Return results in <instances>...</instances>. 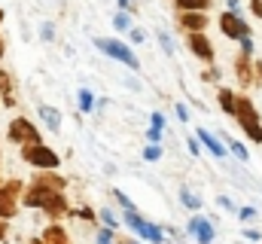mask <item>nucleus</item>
Returning a JSON list of instances; mask_svg holds the SVG:
<instances>
[{
  "label": "nucleus",
  "mask_w": 262,
  "mask_h": 244,
  "mask_svg": "<svg viewBox=\"0 0 262 244\" xmlns=\"http://www.w3.org/2000/svg\"><path fill=\"white\" fill-rule=\"evenodd\" d=\"M98 244H113V235L110 232H98Z\"/></svg>",
  "instance_id": "obj_26"
},
{
  "label": "nucleus",
  "mask_w": 262,
  "mask_h": 244,
  "mask_svg": "<svg viewBox=\"0 0 262 244\" xmlns=\"http://www.w3.org/2000/svg\"><path fill=\"white\" fill-rule=\"evenodd\" d=\"M79 107L82 110H92V92H85V89L79 92Z\"/></svg>",
  "instance_id": "obj_20"
},
{
  "label": "nucleus",
  "mask_w": 262,
  "mask_h": 244,
  "mask_svg": "<svg viewBox=\"0 0 262 244\" xmlns=\"http://www.w3.org/2000/svg\"><path fill=\"white\" fill-rule=\"evenodd\" d=\"M198 140H201V144H204V147H207L213 156H226V147H223V144H220V140H216L210 131H204V128H201V131H198Z\"/></svg>",
  "instance_id": "obj_11"
},
{
  "label": "nucleus",
  "mask_w": 262,
  "mask_h": 244,
  "mask_svg": "<svg viewBox=\"0 0 262 244\" xmlns=\"http://www.w3.org/2000/svg\"><path fill=\"white\" fill-rule=\"evenodd\" d=\"M220 28H223V34L229 37V40H244L247 34H250V28L235 15V12H223V18H220Z\"/></svg>",
  "instance_id": "obj_6"
},
{
  "label": "nucleus",
  "mask_w": 262,
  "mask_h": 244,
  "mask_svg": "<svg viewBox=\"0 0 262 244\" xmlns=\"http://www.w3.org/2000/svg\"><path fill=\"white\" fill-rule=\"evenodd\" d=\"M21 183L9 180L6 186H0V217H15V195H18Z\"/></svg>",
  "instance_id": "obj_7"
},
{
  "label": "nucleus",
  "mask_w": 262,
  "mask_h": 244,
  "mask_svg": "<svg viewBox=\"0 0 262 244\" xmlns=\"http://www.w3.org/2000/svg\"><path fill=\"white\" fill-rule=\"evenodd\" d=\"M177 6H180L183 12H201V9L210 6V0H177Z\"/></svg>",
  "instance_id": "obj_17"
},
{
  "label": "nucleus",
  "mask_w": 262,
  "mask_h": 244,
  "mask_svg": "<svg viewBox=\"0 0 262 244\" xmlns=\"http://www.w3.org/2000/svg\"><path fill=\"white\" fill-rule=\"evenodd\" d=\"M159 156H162V150H159V147H149V150L143 153V159H146V162H152V159H159Z\"/></svg>",
  "instance_id": "obj_23"
},
{
  "label": "nucleus",
  "mask_w": 262,
  "mask_h": 244,
  "mask_svg": "<svg viewBox=\"0 0 262 244\" xmlns=\"http://www.w3.org/2000/svg\"><path fill=\"white\" fill-rule=\"evenodd\" d=\"M43 244H70V238H67V232L61 226H49L43 232Z\"/></svg>",
  "instance_id": "obj_12"
},
{
  "label": "nucleus",
  "mask_w": 262,
  "mask_h": 244,
  "mask_svg": "<svg viewBox=\"0 0 262 244\" xmlns=\"http://www.w3.org/2000/svg\"><path fill=\"white\" fill-rule=\"evenodd\" d=\"M25 205H28V208H43L49 217H61L67 211V201H64L61 192L46 189V186H37V183H31V189H28V195H25Z\"/></svg>",
  "instance_id": "obj_1"
},
{
  "label": "nucleus",
  "mask_w": 262,
  "mask_h": 244,
  "mask_svg": "<svg viewBox=\"0 0 262 244\" xmlns=\"http://www.w3.org/2000/svg\"><path fill=\"white\" fill-rule=\"evenodd\" d=\"M0 22H3V9H0Z\"/></svg>",
  "instance_id": "obj_34"
},
{
  "label": "nucleus",
  "mask_w": 262,
  "mask_h": 244,
  "mask_svg": "<svg viewBox=\"0 0 262 244\" xmlns=\"http://www.w3.org/2000/svg\"><path fill=\"white\" fill-rule=\"evenodd\" d=\"M95 46L104 52V55H110V58H116V61H122V64H128L131 70H140V64H137V58H134V52L131 49H125L119 40H95Z\"/></svg>",
  "instance_id": "obj_4"
},
{
  "label": "nucleus",
  "mask_w": 262,
  "mask_h": 244,
  "mask_svg": "<svg viewBox=\"0 0 262 244\" xmlns=\"http://www.w3.org/2000/svg\"><path fill=\"white\" fill-rule=\"evenodd\" d=\"M31 244H43V238H34V241H31Z\"/></svg>",
  "instance_id": "obj_32"
},
{
  "label": "nucleus",
  "mask_w": 262,
  "mask_h": 244,
  "mask_svg": "<svg viewBox=\"0 0 262 244\" xmlns=\"http://www.w3.org/2000/svg\"><path fill=\"white\" fill-rule=\"evenodd\" d=\"M3 238H6V223L0 220V241H3Z\"/></svg>",
  "instance_id": "obj_31"
},
{
  "label": "nucleus",
  "mask_w": 262,
  "mask_h": 244,
  "mask_svg": "<svg viewBox=\"0 0 262 244\" xmlns=\"http://www.w3.org/2000/svg\"><path fill=\"white\" fill-rule=\"evenodd\" d=\"M235 70H238V79H241L244 86H250V79H253V76H250V64H247V55H241V58L235 61Z\"/></svg>",
  "instance_id": "obj_16"
},
{
  "label": "nucleus",
  "mask_w": 262,
  "mask_h": 244,
  "mask_svg": "<svg viewBox=\"0 0 262 244\" xmlns=\"http://www.w3.org/2000/svg\"><path fill=\"white\" fill-rule=\"evenodd\" d=\"M204 79H207V83H216V79H220V70H207Z\"/></svg>",
  "instance_id": "obj_28"
},
{
  "label": "nucleus",
  "mask_w": 262,
  "mask_h": 244,
  "mask_svg": "<svg viewBox=\"0 0 262 244\" xmlns=\"http://www.w3.org/2000/svg\"><path fill=\"white\" fill-rule=\"evenodd\" d=\"M250 9H253L256 18H262V0H250Z\"/></svg>",
  "instance_id": "obj_25"
},
{
  "label": "nucleus",
  "mask_w": 262,
  "mask_h": 244,
  "mask_svg": "<svg viewBox=\"0 0 262 244\" xmlns=\"http://www.w3.org/2000/svg\"><path fill=\"white\" fill-rule=\"evenodd\" d=\"M180 25H183V28H189L192 34H198V31L207 25V18H204L201 12H183V15H180Z\"/></svg>",
  "instance_id": "obj_10"
},
{
  "label": "nucleus",
  "mask_w": 262,
  "mask_h": 244,
  "mask_svg": "<svg viewBox=\"0 0 262 244\" xmlns=\"http://www.w3.org/2000/svg\"><path fill=\"white\" fill-rule=\"evenodd\" d=\"M159 40H162V46H165L168 52H174V46H171V37H168V34H159Z\"/></svg>",
  "instance_id": "obj_27"
},
{
  "label": "nucleus",
  "mask_w": 262,
  "mask_h": 244,
  "mask_svg": "<svg viewBox=\"0 0 262 244\" xmlns=\"http://www.w3.org/2000/svg\"><path fill=\"white\" fill-rule=\"evenodd\" d=\"M162 122H165V119H162V116L156 113V116H152V128H159V131H162Z\"/></svg>",
  "instance_id": "obj_29"
},
{
  "label": "nucleus",
  "mask_w": 262,
  "mask_h": 244,
  "mask_svg": "<svg viewBox=\"0 0 262 244\" xmlns=\"http://www.w3.org/2000/svg\"><path fill=\"white\" fill-rule=\"evenodd\" d=\"M37 186H46V189H55V192H61L64 189V180L58 177V174H43V177H37Z\"/></svg>",
  "instance_id": "obj_15"
},
{
  "label": "nucleus",
  "mask_w": 262,
  "mask_h": 244,
  "mask_svg": "<svg viewBox=\"0 0 262 244\" xmlns=\"http://www.w3.org/2000/svg\"><path fill=\"white\" fill-rule=\"evenodd\" d=\"M40 116L46 119L49 128H58V122H61V113H58V110H52V107H40Z\"/></svg>",
  "instance_id": "obj_18"
},
{
  "label": "nucleus",
  "mask_w": 262,
  "mask_h": 244,
  "mask_svg": "<svg viewBox=\"0 0 262 244\" xmlns=\"http://www.w3.org/2000/svg\"><path fill=\"white\" fill-rule=\"evenodd\" d=\"M256 83L262 86V61H256Z\"/></svg>",
  "instance_id": "obj_30"
},
{
  "label": "nucleus",
  "mask_w": 262,
  "mask_h": 244,
  "mask_svg": "<svg viewBox=\"0 0 262 244\" xmlns=\"http://www.w3.org/2000/svg\"><path fill=\"white\" fill-rule=\"evenodd\" d=\"M235 116H238V122H241V128H244V134H247V137H253V140H262L259 113H256V107H253V101H250V98L238 95V107H235Z\"/></svg>",
  "instance_id": "obj_2"
},
{
  "label": "nucleus",
  "mask_w": 262,
  "mask_h": 244,
  "mask_svg": "<svg viewBox=\"0 0 262 244\" xmlns=\"http://www.w3.org/2000/svg\"><path fill=\"white\" fill-rule=\"evenodd\" d=\"M229 147H232V153H235L238 159H247V150H244L241 144H229Z\"/></svg>",
  "instance_id": "obj_24"
},
{
  "label": "nucleus",
  "mask_w": 262,
  "mask_h": 244,
  "mask_svg": "<svg viewBox=\"0 0 262 244\" xmlns=\"http://www.w3.org/2000/svg\"><path fill=\"white\" fill-rule=\"evenodd\" d=\"M216 98H220V107H223L226 113H235V107H238V95H232L229 89H220Z\"/></svg>",
  "instance_id": "obj_13"
},
{
  "label": "nucleus",
  "mask_w": 262,
  "mask_h": 244,
  "mask_svg": "<svg viewBox=\"0 0 262 244\" xmlns=\"http://www.w3.org/2000/svg\"><path fill=\"white\" fill-rule=\"evenodd\" d=\"M0 55H3V40H0Z\"/></svg>",
  "instance_id": "obj_33"
},
{
  "label": "nucleus",
  "mask_w": 262,
  "mask_h": 244,
  "mask_svg": "<svg viewBox=\"0 0 262 244\" xmlns=\"http://www.w3.org/2000/svg\"><path fill=\"white\" fill-rule=\"evenodd\" d=\"M189 232L198 238V244H210L213 241V226H210L207 220H201V217H195V220L189 223Z\"/></svg>",
  "instance_id": "obj_9"
},
{
  "label": "nucleus",
  "mask_w": 262,
  "mask_h": 244,
  "mask_svg": "<svg viewBox=\"0 0 262 244\" xmlns=\"http://www.w3.org/2000/svg\"><path fill=\"white\" fill-rule=\"evenodd\" d=\"M21 156H25V162L37 165V168H58V156L49 147H43V144H28L21 150Z\"/></svg>",
  "instance_id": "obj_3"
},
{
  "label": "nucleus",
  "mask_w": 262,
  "mask_h": 244,
  "mask_svg": "<svg viewBox=\"0 0 262 244\" xmlns=\"http://www.w3.org/2000/svg\"><path fill=\"white\" fill-rule=\"evenodd\" d=\"M186 43H189L192 55H198V58H204V61H213V46H210V40L204 34H189Z\"/></svg>",
  "instance_id": "obj_8"
},
{
  "label": "nucleus",
  "mask_w": 262,
  "mask_h": 244,
  "mask_svg": "<svg viewBox=\"0 0 262 244\" xmlns=\"http://www.w3.org/2000/svg\"><path fill=\"white\" fill-rule=\"evenodd\" d=\"M143 238H149V241L162 244V232H159L156 226H149V223H146V229H143Z\"/></svg>",
  "instance_id": "obj_19"
},
{
  "label": "nucleus",
  "mask_w": 262,
  "mask_h": 244,
  "mask_svg": "<svg viewBox=\"0 0 262 244\" xmlns=\"http://www.w3.org/2000/svg\"><path fill=\"white\" fill-rule=\"evenodd\" d=\"M9 140H15V144H40V134L34 128V122L15 119L9 125Z\"/></svg>",
  "instance_id": "obj_5"
},
{
  "label": "nucleus",
  "mask_w": 262,
  "mask_h": 244,
  "mask_svg": "<svg viewBox=\"0 0 262 244\" xmlns=\"http://www.w3.org/2000/svg\"><path fill=\"white\" fill-rule=\"evenodd\" d=\"M180 195H183V201H186L189 208H198V205H201V201H198V198H195V195H192V192H189V189H183Z\"/></svg>",
  "instance_id": "obj_22"
},
{
  "label": "nucleus",
  "mask_w": 262,
  "mask_h": 244,
  "mask_svg": "<svg viewBox=\"0 0 262 244\" xmlns=\"http://www.w3.org/2000/svg\"><path fill=\"white\" fill-rule=\"evenodd\" d=\"M0 92H3V104H6V107H12V104H15V98H12V79H9V73H6V70H0Z\"/></svg>",
  "instance_id": "obj_14"
},
{
  "label": "nucleus",
  "mask_w": 262,
  "mask_h": 244,
  "mask_svg": "<svg viewBox=\"0 0 262 244\" xmlns=\"http://www.w3.org/2000/svg\"><path fill=\"white\" fill-rule=\"evenodd\" d=\"M113 25H116L119 31H125V28H131V25H128V15H125V12H119V15L113 18Z\"/></svg>",
  "instance_id": "obj_21"
}]
</instances>
